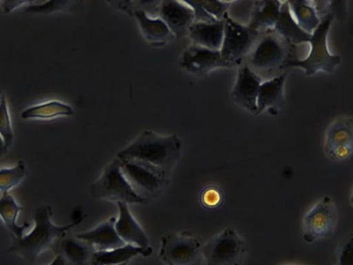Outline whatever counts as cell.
<instances>
[{"label":"cell","instance_id":"obj_10","mask_svg":"<svg viewBox=\"0 0 353 265\" xmlns=\"http://www.w3.org/2000/svg\"><path fill=\"white\" fill-rule=\"evenodd\" d=\"M201 244L191 233H170L161 238L159 257L167 265H193L201 255Z\"/></svg>","mask_w":353,"mask_h":265},{"label":"cell","instance_id":"obj_12","mask_svg":"<svg viewBox=\"0 0 353 265\" xmlns=\"http://www.w3.org/2000/svg\"><path fill=\"white\" fill-rule=\"evenodd\" d=\"M180 66L185 71L196 75H203L217 68L233 67L223 60L220 50H210L194 43L183 52Z\"/></svg>","mask_w":353,"mask_h":265},{"label":"cell","instance_id":"obj_23","mask_svg":"<svg viewBox=\"0 0 353 265\" xmlns=\"http://www.w3.org/2000/svg\"><path fill=\"white\" fill-rule=\"evenodd\" d=\"M288 3L296 23L305 32L311 35L321 21L315 1L302 0L288 1Z\"/></svg>","mask_w":353,"mask_h":265},{"label":"cell","instance_id":"obj_4","mask_svg":"<svg viewBox=\"0 0 353 265\" xmlns=\"http://www.w3.org/2000/svg\"><path fill=\"white\" fill-rule=\"evenodd\" d=\"M247 253L245 239L230 227L214 235L201 248L205 265H243Z\"/></svg>","mask_w":353,"mask_h":265},{"label":"cell","instance_id":"obj_18","mask_svg":"<svg viewBox=\"0 0 353 265\" xmlns=\"http://www.w3.org/2000/svg\"><path fill=\"white\" fill-rule=\"evenodd\" d=\"M152 253L150 246L143 248L125 244L106 251H94L91 256L90 265H117L128 263L136 256L148 257Z\"/></svg>","mask_w":353,"mask_h":265},{"label":"cell","instance_id":"obj_16","mask_svg":"<svg viewBox=\"0 0 353 265\" xmlns=\"http://www.w3.org/2000/svg\"><path fill=\"white\" fill-rule=\"evenodd\" d=\"M117 204L119 217L116 219L114 228L119 237L125 244L143 248L150 246L146 233L131 213L128 204L124 202Z\"/></svg>","mask_w":353,"mask_h":265},{"label":"cell","instance_id":"obj_13","mask_svg":"<svg viewBox=\"0 0 353 265\" xmlns=\"http://www.w3.org/2000/svg\"><path fill=\"white\" fill-rule=\"evenodd\" d=\"M261 77L248 65L239 68L236 80L233 86L231 98L237 105L251 113H257L256 99Z\"/></svg>","mask_w":353,"mask_h":265},{"label":"cell","instance_id":"obj_26","mask_svg":"<svg viewBox=\"0 0 353 265\" xmlns=\"http://www.w3.org/2000/svg\"><path fill=\"white\" fill-rule=\"evenodd\" d=\"M25 175L26 167L22 161L12 168L0 169V191L8 192L21 181Z\"/></svg>","mask_w":353,"mask_h":265},{"label":"cell","instance_id":"obj_31","mask_svg":"<svg viewBox=\"0 0 353 265\" xmlns=\"http://www.w3.org/2000/svg\"><path fill=\"white\" fill-rule=\"evenodd\" d=\"M66 260L62 255H57L52 262L48 265H65Z\"/></svg>","mask_w":353,"mask_h":265},{"label":"cell","instance_id":"obj_2","mask_svg":"<svg viewBox=\"0 0 353 265\" xmlns=\"http://www.w3.org/2000/svg\"><path fill=\"white\" fill-rule=\"evenodd\" d=\"M52 210L49 206L39 207L34 213V228L21 238L12 236L9 251L27 262H34L41 253L47 249L57 238L63 237L67 231L79 224L85 217L65 226L54 225L50 219Z\"/></svg>","mask_w":353,"mask_h":265},{"label":"cell","instance_id":"obj_27","mask_svg":"<svg viewBox=\"0 0 353 265\" xmlns=\"http://www.w3.org/2000/svg\"><path fill=\"white\" fill-rule=\"evenodd\" d=\"M0 135L3 140L6 149H7L12 143L13 133L3 96L0 101Z\"/></svg>","mask_w":353,"mask_h":265},{"label":"cell","instance_id":"obj_7","mask_svg":"<svg viewBox=\"0 0 353 265\" xmlns=\"http://www.w3.org/2000/svg\"><path fill=\"white\" fill-rule=\"evenodd\" d=\"M223 38L220 53L223 60L233 67L242 63L259 41L261 32L230 18L223 19Z\"/></svg>","mask_w":353,"mask_h":265},{"label":"cell","instance_id":"obj_34","mask_svg":"<svg viewBox=\"0 0 353 265\" xmlns=\"http://www.w3.org/2000/svg\"><path fill=\"white\" fill-rule=\"evenodd\" d=\"M287 265H290V264H287Z\"/></svg>","mask_w":353,"mask_h":265},{"label":"cell","instance_id":"obj_17","mask_svg":"<svg viewBox=\"0 0 353 265\" xmlns=\"http://www.w3.org/2000/svg\"><path fill=\"white\" fill-rule=\"evenodd\" d=\"M224 31V20L212 23L193 22L188 33L193 43L206 48L220 50Z\"/></svg>","mask_w":353,"mask_h":265},{"label":"cell","instance_id":"obj_15","mask_svg":"<svg viewBox=\"0 0 353 265\" xmlns=\"http://www.w3.org/2000/svg\"><path fill=\"white\" fill-rule=\"evenodd\" d=\"M115 217H110L92 229L76 235V237L92 246L94 251H106L125 245L116 232Z\"/></svg>","mask_w":353,"mask_h":265},{"label":"cell","instance_id":"obj_32","mask_svg":"<svg viewBox=\"0 0 353 265\" xmlns=\"http://www.w3.org/2000/svg\"><path fill=\"white\" fill-rule=\"evenodd\" d=\"M6 150L3 140L0 135V155Z\"/></svg>","mask_w":353,"mask_h":265},{"label":"cell","instance_id":"obj_30","mask_svg":"<svg viewBox=\"0 0 353 265\" xmlns=\"http://www.w3.org/2000/svg\"><path fill=\"white\" fill-rule=\"evenodd\" d=\"M339 265H353L352 238L345 243L341 251Z\"/></svg>","mask_w":353,"mask_h":265},{"label":"cell","instance_id":"obj_11","mask_svg":"<svg viewBox=\"0 0 353 265\" xmlns=\"http://www.w3.org/2000/svg\"><path fill=\"white\" fill-rule=\"evenodd\" d=\"M324 150L327 157L336 162H343L352 155L353 124L348 117L334 120L325 131Z\"/></svg>","mask_w":353,"mask_h":265},{"label":"cell","instance_id":"obj_5","mask_svg":"<svg viewBox=\"0 0 353 265\" xmlns=\"http://www.w3.org/2000/svg\"><path fill=\"white\" fill-rule=\"evenodd\" d=\"M94 198L106 201L130 204H145L147 200L132 189L121 168V159L115 157L105 166L99 177L91 186Z\"/></svg>","mask_w":353,"mask_h":265},{"label":"cell","instance_id":"obj_20","mask_svg":"<svg viewBox=\"0 0 353 265\" xmlns=\"http://www.w3.org/2000/svg\"><path fill=\"white\" fill-rule=\"evenodd\" d=\"M134 13L143 36L152 44L163 45L174 39V36L159 17H152L140 9Z\"/></svg>","mask_w":353,"mask_h":265},{"label":"cell","instance_id":"obj_22","mask_svg":"<svg viewBox=\"0 0 353 265\" xmlns=\"http://www.w3.org/2000/svg\"><path fill=\"white\" fill-rule=\"evenodd\" d=\"M286 75H280L261 84L256 99L257 113L265 109L276 108L283 100Z\"/></svg>","mask_w":353,"mask_h":265},{"label":"cell","instance_id":"obj_19","mask_svg":"<svg viewBox=\"0 0 353 265\" xmlns=\"http://www.w3.org/2000/svg\"><path fill=\"white\" fill-rule=\"evenodd\" d=\"M273 30L288 43L309 42L311 38V35L302 30L294 19L288 1L281 2L279 16Z\"/></svg>","mask_w":353,"mask_h":265},{"label":"cell","instance_id":"obj_29","mask_svg":"<svg viewBox=\"0 0 353 265\" xmlns=\"http://www.w3.org/2000/svg\"><path fill=\"white\" fill-rule=\"evenodd\" d=\"M201 199L204 206L212 208L219 205L221 200V195L216 188L210 187L203 190Z\"/></svg>","mask_w":353,"mask_h":265},{"label":"cell","instance_id":"obj_25","mask_svg":"<svg viewBox=\"0 0 353 265\" xmlns=\"http://www.w3.org/2000/svg\"><path fill=\"white\" fill-rule=\"evenodd\" d=\"M63 257L72 265H90L92 253L94 251L92 246L75 238H66L61 246Z\"/></svg>","mask_w":353,"mask_h":265},{"label":"cell","instance_id":"obj_21","mask_svg":"<svg viewBox=\"0 0 353 265\" xmlns=\"http://www.w3.org/2000/svg\"><path fill=\"white\" fill-rule=\"evenodd\" d=\"M281 2L257 1L254 3L249 27L259 32L273 30L279 18Z\"/></svg>","mask_w":353,"mask_h":265},{"label":"cell","instance_id":"obj_33","mask_svg":"<svg viewBox=\"0 0 353 265\" xmlns=\"http://www.w3.org/2000/svg\"><path fill=\"white\" fill-rule=\"evenodd\" d=\"M128 263H123V264H117V265H127Z\"/></svg>","mask_w":353,"mask_h":265},{"label":"cell","instance_id":"obj_3","mask_svg":"<svg viewBox=\"0 0 353 265\" xmlns=\"http://www.w3.org/2000/svg\"><path fill=\"white\" fill-rule=\"evenodd\" d=\"M333 19L332 13H327L322 17L319 25L311 34L309 40L311 48L308 56L302 60L292 59L284 65V68H301L307 76L319 71L328 73L334 72L341 59L339 55L330 53L327 48V37Z\"/></svg>","mask_w":353,"mask_h":265},{"label":"cell","instance_id":"obj_9","mask_svg":"<svg viewBox=\"0 0 353 265\" xmlns=\"http://www.w3.org/2000/svg\"><path fill=\"white\" fill-rule=\"evenodd\" d=\"M121 168L132 189L147 201L161 194L168 182L163 171L139 161L121 159Z\"/></svg>","mask_w":353,"mask_h":265},{"label":"cell","instance_id":"obj_1","mask_svg":"<svg viewBox=\"0 0 353 265\" xmlns=\"http://www.w3.org/2000/svg\"><path fill=\"white\" fill-rule=\"evenodd\" d=\"M181 148V139L176 135H164L145 130L122 148L116 157L152 166L170 177L179 159Z\"/></svg>","mask_w":353,"mask_h":265},{"label":"cell","instance_id":"obj_24","mask_svg":"<svg viewBox=\"0 0 353 265\" xmlns=\"http://www.w3.org/2000/svg\"><path fill=\"white\" fill-rule=\"evenodd\" d=\"M21 208L8 192L2 193L0 198V217L12 233L11 235L17 238L22 237L24 231L30 226L29 222H25L23 226L17 224V218Z\"/></svg>","mask_w":353,"mask_h":265},{"label":"cell","instance_id":"obj_14","mask_svg":"<svg viewBox=\"0 0 353 265\" xmlns=\"http://www.w3.org/2000/svg\"><path fill=\"white\" fill-rule=\"evenodd\" d=\"M158 14L174 37L188 32L194 21V10L187 1H161Z\"/></svg>","mask_w":353,"mask_h":265},{"label":"cell","instance_id":"obj_8","mask_svg":"<svg viewBox=\"0 0 353 265\" xmlns=\"http://www.w3.org/2000/svg\"><path fill=\"white\" fill-rule=\"evenodd\" d=\"M286 42L273 30L261 35L256 44L246 57L248 65L254 72H271L291 59Z\"/></svg>","mask_w":353,"mask_h":265},{"label":"cell","instance_id":"obj_28","mask_svg":"<svg viewBox=\"0 0 353 265\" xmlns=\"http://www.w3.org/2000/svg\"><path fill=\"white\" fill-rule=\"evenodd\" d=\"M203 9L216 20H223L232 1H201Z\"/></svg>","mask_w":353,"mask_h":265},{"label":"cell","instance_id":"obj_6","mask_svg":"<svg viewBox=\"0 0 353 265\" xmlns=\"http://www.w3.org/2000/svg\"><path fill=\"white\" fill-rule=\"evenodd\" d=\"M338 219L336 203L330 196H323L303 216V239L307 243H313L330 237L336 230Z\"/></svg>","mask_w":353,"mask_h":265}]
</instances>
